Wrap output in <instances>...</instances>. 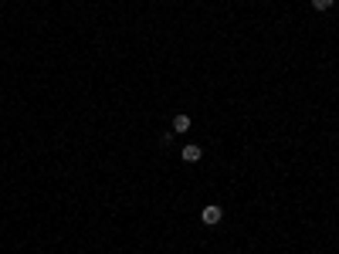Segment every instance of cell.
Here are the masks:
<instances>
[{"mask_svg":"<svg viewBox=\"0 0 339 254\" xmlns=\"http://www.w3.org/2000/svg\"><path fill=\"white\" fill-rule=\"evenodd\" d=\"M200 217H203V224H210V227H214V224H221V217H224V210L217 207V203H207Z\"/></svg>","mask_w":339,"mask_h":254,"instance_id":"6da1fadb","label":"cell"},{"mask_svg":"<svg viewBox=\"0 0 339 254\" xmlns=\"http://www.w3.org/2000/svg\"><path fill=\"white\" fill-rule=\"evenodd\" d=\"M332 4H336V0H312L316 11H332Z\"/></svg>","mask_w":339,"mask_h":254,"instance_id":"277c9868","label":"cell"},{"mask_svg":"<svg viewBox=\"0 0 339 254\" xmlns=\"http://www.w3.org/2000/svg\"><path fill=\"white\" fill-rule=\"evenodd\" d=\"M190 129V115H177L173 119V133H187Z\"/></svg>","mask_w":339,"mask_h":254,"instance_id":"3957f363","label":"cell"},{"mask_svg":"<svg viewBox=\"0 0 339 254\" xmlns=\"http://www.w3.org/2000/svg\"><path fill=\"white\" fill-rule=\"evenodd\" d=\"M200 146H183V159H187V163H200Z\"/></svg>","mask_w":339,"mask_h":254,"instance_id":"7a4b0ae2","label":"cell"}]
</instances>
